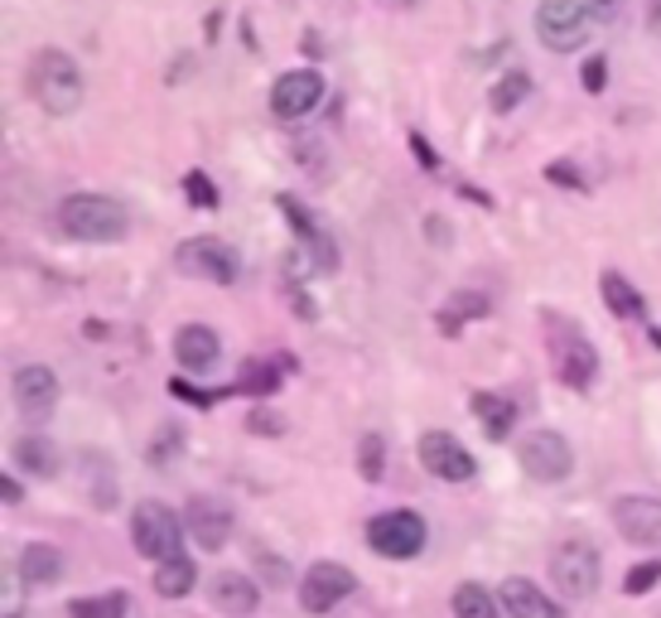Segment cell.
<instances>
[{
  "label": "cell",
  "mask_w": 661,
  "mask_h": 618,
  "mask_svg": "<svg viewBox=\"0 0 661 618\" xmlns=\"http://www.w3.org/2000/svg\"><path fill=\"white\" fill-rule=\"evenodd\" d=\"M208 604L223 618H247V614H256V604H261V589H256V580H247V575L223 571L208 580Z\"/></svg>",
  "instance_id": "9a60e30c"
},
{
  "label": "cell",
  "mask_w": 661,
  "mask_h": 618,
  "mask_svg": "<svg viewBox=\"0 0 661 618\" xmlns=\"http://www.w3.org/2000/svg\"><path fill=\"white\" fill-rule=\"evenodd\" d=\"M175 358L183 372H208L217 362V334L208 324H183L175 334Z\"/></svg>",
  "instance_id": "ac0fdd59"
},
{
  "label": "cell",
  "mask_w": 661,
  "mask_h": 618,
  "mask_svg": "<svg viewBox=\"0 0 661 618\" xmlns=\"http://www.w3.org/2000/svg\"><path fill=\"white\" fill-rule=\"evenodd\" d=\"M324 102V78L314 68H295V72H280L276 88H271V112L280 121H295L310 116L314 106Z\"/></svg>",
  "instance_id": "7c38bea8"
},
{
  "label": "cell",
  "mask_w": 661,
  "mask_h": 618,
  "mask_svg": "<svg viewBox=\"0 0 661 618\" xmlns=\"http://www.w3.org/2000/svg\"><path fill=\"white\" fill-rule=\"evenodd\" d=\"M280 386V368L276 362H247L237 378V392H251V396H271Z\"/></svg>",
  "instance_id": "83f0119b"
},
{
  "label": "cell",
  "mask_w": 661,
  "mask_h": 618,
  "mask_svg": "<svg viewBox=\"0 0 661 618\" xmlns=\"http://www.w3.org/2000/svg\"><path fill=\"white\" fill-rule=\"evenodd\" d=\"M469 411L479 416V426L488 430V440H507L512 426H517V406L497 392H473L469 396Z\"/></svg>",
  "instance_id": "ffe728a7"
},
{
  "label": "cell",
  "mask_w": 661,
  "mask_h": 618,
  "mask_svg": "<svg viewBox=\"0 0 661 618\" xmlns=\"http://www.w3.org/2000/svg\"><path fill=\"white\" fill-rule=\"evenodd\" d=\"M30 97L48 116H72L82 106V97H88V78H82V68L64 48H40L30 58Z\"/></svg>",
  "instance_id": "6da1fadb"
},
{
  "label": "cell",
  "mask_w": 661,
  "mask_h": 618,
  "mask_svg": "<svg viewBox=\"0 0 661 618\" xmlns=\"http://www.w3.org/2000/svg\"><path fill=\"white\" fill-rule=\"evenodd\" d=\"M604 72H608V64H604V54L598 58H590V64H584V92H604Z\"/></svg>",
  "instance_id": "836d02e7"
},
{
  "label": "cell",
  "mask_w": 661,
  "mask_h": 618,
  "mask_svg": "<svg viewBox=\"0 0 661 618\" xmlns=\"http://www.w3.org/2000/svg\"><path fill=\"white\" fill-rule=\"evenodd\" d=\"M280 213H285V217H295L300 241H304V251H310V257H314V266H320V271H334V266H338V247H334V241H328V233H320V223H314V217L304 213L295 199H280Z\"/></svg>",
  "instance_id": "d6986e66"
},
{
  "label": "cell",
  "mask_w": 661,
  "mask_h": 618,
  "mask_svg": "<svg viewBox=\"0 0 661 618\" xmlns=\"http://www.w3.org/2000/svg\"><path fill=\"white\" fill-rule=\"evenodd\" d=\"M425 517L411 513V507H391V513H377L367 523V547L386 561H415L425 551Z\"/></svg>",
  "instance_id": "277c9868"
},
{
  "label": "cell",
  "mask_w": 661,
  "mask_h": 618,
  "mask_svg": "<svg viewBox=\"0 0 661 618\" xmlns=\"http://www.w3.org/2000/svg\"><path fill=\"white\" fill-rule=\"evenodd\" d=\"M517 459H522L526 479H536V483H565L574 474V450H570L565 435H556V430L522 435Z\"/></svg>",
  "instance_id": "8992f818"
},
{
  "label": "cell",
  "mask_w": 661,
  "mask_h": 618,
  "mask_svg": "<svg viewBox=\"0 0 661 618\" xmlns=\"http://www.w3.org/2000/svg\"><path fill=\"white\" fill-rule=\"evenodd\" d=\"M614 527H618L623 541H632V547H661V498H642V493L618 498Z\"/></svg>",
  "instance_id": "4fadbf2b"
},
{
  "label": "cell",
  "mask_w": 661,
  "mask_h": 618,
  "mask_svg": "<svg viewBox=\"0 0 661 618\" xmlns=\"http://www.w3.org/2000/svg\"><path fill=\"white\" fill-rule=\"evenodd\" d=\"M68 618H126V589H107L92 599H72Z\"/></svg>",
  "instance_id": "484cf974"
},
{
  "label": "cell",
  "mask_w": 661,
  "mask_h": 618,
  "mask_svg": "<svg viewBox=\"0 0 661 618\" xmlns=\"http://www.w3.org/2000/svg\"><path fill=\"white\" fill-rule=\"evenodd\" d=\"M179 445H183V435H179L175 426H169V430H160V435H155L150 464H155V469H165V459H175V454H179Z\"/></svg>",
  "instance_id": "d6a6232c"
},
{
  "label": "cell",
  "mask_w": 661,
  "mask_h": 618,
  "mask_svg": "<svg viewBox=\"0 0 661 618\" xmlns=\"http://www.w3.org/2000/svg\"><path fill=\"white\" fill-rule=\"evenodd\" d=\"M10 396H15L20 416L30 420V426L48 420V416H54V406H58V378H54V368H40V362L20 368L15 378H10Z\"/></svg>",
  "instance_id": "30bf717a"
},
{
  "label": "cell",
  "mask_w": 661,
  "mask_h": 618,
  "mask_svg": "<svg viewBox=\"0 0 661 618\" xmlns=\"http://www.w3.org/2000/svg\"><path fill=\"white\" fill-rule=\"evenodd\" d=\"M183 189H189V203H193V209H217L213 179H203L199 169H189V175H183Z\"/></svg>",
  "instance_id": "4dcf8cb0"
},
{
  "label": "cell",
  "mask_w": 661,
  "mask_h": 618,
  "mask_svg": "<svg viewBox=\"0 0 661 618\" xmlns=\"http://www.w3.org/2000/svg\"><path fill=\"white\" fill-rule=\"evenodd\" d=\"M58 575H64V555L48 547V541H30V547L20 551V580L24 585H58Z\"/></svg>",
  "instance_id": "44dd1931"
},
{
  "label": "cell",
  "mask_w": 661,
  "mask_h": 618,
  "mask_svg": "<svg viewBox=\"0 0 661 618\" xmlns=\"http://www.w3.org/2000/svg\"><path fill=\"white\" fill-rule=\"evenodd\" d=\"M247 426H251L256 435H280V430H285V420H276L271 411H256V416L247 420Z\"/></svg>",
  "instance_id": "d590c367"
},
{
  "label": "cell",
  "mask_w": 661,
  "mask_h": 618,
  "mask_svg": "<svg viewBox=\"0 0 661 618\" xmlns=\"http://www.w3.org/2000/svg\"><path fill=\"white\" fill-rule=\"evenodd\" d=\"M657 580H661V561H642V565H632V571H628L623 589H628V595H647Z\"/></svg>",
  "instance_id": "1f68e13d"
},
{
  "label": "cell",
  "mask_w": 661,
  "mask_h": 618,
  "mask_svg": "<svg viewBox=\"0 0 661 618\" xmlns=\"http://www.w3.org/2000/svg\"><path fill=\"white\" fill-rule=\"evenodd\" d=\"M550 358H556V378L570 386V392H590L594 372H598V353L590 344H584L580 334H570L565 344L550 348Z\"/></svg>",
  "instance_id": "e0dca14e"
},
{
  "label": "cell",
  "mask_w": 661,
  "mask_h": 618,
  "mask_svg": "<svg viewBox=\"0 0 661 618\" xmlns=\"http://www.w3.org/2000/svg\"><path fill=\"white\" fill-rule=\"evenodd\" d=\"M58 227L72 241H121L131 227L126 203L107 199V193H68L58 203Z\"/></svg>",
  "instance_id": "7a4b0ae2"
},
{
  "label": "cell",
  "mask_w": 661,
  "mask_h": 618,
  "mask_svg": "<svg viewBox=\"0 0 661 618\" xmlns=\"http://www.w3.org/2000/svg\"><path fill=\"white\" fill-rule=\"evenodd\" d=\"M594 30V10L590 0H541L536 5V34H541L546 48L556 54H574Z\"/></svg>",
  "instance_id": "5b68a950"
},
{
  "label": "cell",
  "mask_w": 661,
  "mask_h": 618,
  "mask_svg": "<svg viewBox=\"0 0 661 618\" xmlns=\"http://www.w3.org/2000/svg\"><path fill=\"white\" fill-rule=\"evenodd\" d=\"M449 604H455V618H497L502 614V599L493 589H483L479 580H463Z\"/></svg>",
  "instance_id": "cb8c5ba5"
},
{
  "label": "cell",
  "mask_w": 661,
  "mask_h": 618,
  "mask_svg": "<svg viewBox=\"0 0 661 618\" xmlns=\"http://www.w3.org/2000/svg\"><path fill=\"white\" fill-rule=\"evenodd\" d=\"M526 97H531V78H526V72H502L488 102H493V112H512V106H522Z\"/></svg>",
  "instance_id": "4316f807"
},
{
  "label": "cell",
  "mask_w": 661,
  "mask_h": 618,
  "mask_svg": "<svg viewBox=\"0 0 661 618\" xmlns=\"http://www.w3.org/2000/svg\"><path fill=\"white\" fill-rule=\"evenodd\" d=\"M358 469H362L367 483L382 479V435H362V445H358Z\"/></svg>",
  "instance_id": "f546056e"
},
{
  "label": "cell",
  "mask_w": 661,
  "mask_h": 618,
  "mask_svg": "<svg viewBox=\"0 0 661 618\" xmlns=\"http://www.w3.org/2000/svg\"><path fill=\"white\" fill-rule=\"evenodd\" d=\"M183 527L203 551H223L232 537V507L223 498H193L183 507Z\"/></svg>",
  "instance_id": "5bb4252c"
},
{
  "label": "cell",
  "mask_w": 661,
  "mask_h": 618,
  "mask_svg": "<svg viewBox=\"0 0 661 618\" xmlns=\"http://www.w3.org/2000/svg\"><path fill=\"white\" fill-rule=\"evenodd\" d=\"M473 314H488V300L483 295H455L449 300V314H439V329L445 334H459V319H473Z\"/></svg>",
  "instance_id": "f1b7e54d"
},
{
  "label": "cell",
  "mask_w": 661,
  "mask_h": 618,
  "mask_svg": "<svg viewBox=\"0 0 661 618\" xmlns=\"http://www.w3.org/2000/svg\"><path fill=\"white\" fill-rule=\"evenodd\" d=\"M175 266L183 276H193V281H213V285H232L237 271H242L237 251H232L227 241H217V237H189L175 251Z\"/></svg>",
  "instance_id": "ba28073f"
},
{
  "label": "cell",
  "mask_w": 661,
  "mask_h": 618,
  "mask_svg": "<svg viewBox=\"0 0 661 618\" xmlns=\"http://www.w3.org/2000/svg\"><path fill=\"white\" fill-rule=\"evenodd\" d=\"M352 589H358V575H352L348 565L314 561L300 580V604H304V614H328V609H338L343 599H352Z\"/></svg>",
  "instance_id": "9c48e42d"
},
{
  "label": "cell",
  "mask_w": 661,
  "mask_h": 618,
  "mask_svg": "<svg viewBox=\"0 0 661 618\" xmlns=\"http://www.w3.org/2000/svg\"><path fill=\"white\" fill-rule=\"evenodd\" d=\"M550 580L565 599H590L598 589V551L590 541H560L550 551Z\"/></svg>",
  "instance_id": "52a82bcc"
},
{
  "label": "cell",
  "mask_w": 661,
  "mask_h": 618,
  "mask_svg": "<svg viewBox=\"0 0 661 618\" xmlns=\"http://www.w3.org/2000/svg\"><path fill=\"white\" fill-rule=\"evenodd\" d=\"M497 599H502V609H507L512 618H565V609H560V604L526 575H512L507 585L497 589Z\"/></svg>",
  "instance_id": "2e32d148"
},
{
  "label": "cell",
  "mask_w": 661,
  "mask_h": 618,
  "mask_svg": "<svg viewBox=\"0 0 661 618\" xmlns=\"http://www.w3.org/2000/svg\"><path fill=\"white\" fill-rule=\"evenodd\" d=\"M0 498H5V507H15V503L24 498V488H20V483L10 479V474H5V479H0Z\"/></svg>",
  "instance_id": "8d00e7d4"
},
{
  "label": "cell",
  "mask_w": 661,
  "mask_h": 618,
  "mask_svg": "<svg viewBox=\"0 0 661 618\" xmlns=\"http://www.w3.org/2000/svg\"><path fill=\"white\" fill-rule=\"evenodd\" d=\"M193 585H199V565H193L189 555H175V561L155 565V595L160 599H183Z\"/></svg>",
  "instance_id": "603a6c76"
},
{
  "label": "cell",
  "mask_w": 661,
  "mask_h": 618,
  "mask_svg": "<svg viewBox=\"0 0 661 618\" xmlns=\"http://www.w3.org/2000/svg\"><path fill=\"white\" fill-rule=\"evenodd\" d=\"M421 464H425V474H435L445 483H469L473 474H479L473 454L463 450L449 430H425L421 435Z\"/></svg>",
  "instance_id": "8fae6325"
},
{
  "label": "cell",
  "mask_w": 661,
  "mask_h": 618,
  "mask_svg": "<svg viewBox=\"0 0 661 618\" xmlns=\"http://www.w3.org/2000/svg\"><path fill=\"white\" fill-rule=\"evenodd\" d=\"M15 464L24 469V474H34V479H54L58 474L54 440H44V435H24V440H15Z\"/></svg>",
  "instance_id": "7402d4cb"
},
{
  "label": "cell",
  "mask_w": 661,
  "mask_h": 618,
  "mask_svg": "<svg viewBox=\"0 0 661 618\" xmlns=\"http://www.w3.org/2000/svg\"><path fill=\"white\" fill-rule=\"evenodd\" d=\"M598 290H604V305L618 314V319H638L642 314V295L632 290L628 276H618V271H604L598 276Z\"/></svg>",
  "instance_id": "d4e9b609"
},
{
  "label": "cell",
  "mask_w": 661,
  "mask_h": 618,
  "mask_svg": "<svg viewBox=\"0 0 661 618\" xmlns=\"http://www.w3.org/2000/svg\"><path fill=\"white\" fill-rule=\"evenodd\" d=\"M590 10H594V24H614L623 15V0H590Z\"/></svg>",
  "instance_id": "e575fe53"
},
{
  "label": "cell",
  "mask_w": 661,
  "mask_h": 618,
  "mask_svg": "<svg viewBox=\"0 0 661 618\" xmlns=\"http://www.w3.org/2000/svg\"><path fill=\"white\" fill-rule=\"evenodd\" d=\"M183 517L175 513V507L165 503H136V513H131V541H136V551L145 555V561L165 565L175 561V555H183Z\"/></svg>",
  "instance_id": "3957f363"
}]
</instances>
